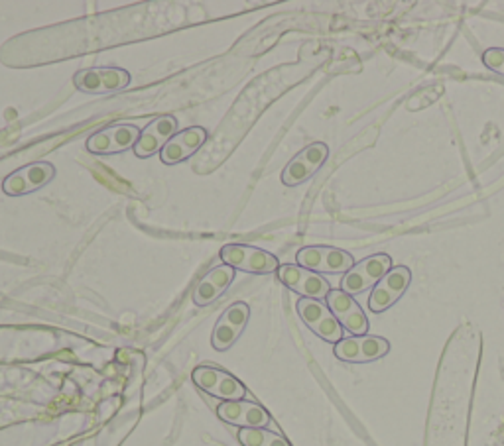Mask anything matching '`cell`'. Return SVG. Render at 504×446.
Returning a JSON list of instances; mask_svg holds the SVG:
<instances>
[{
  "mask_svg": "<svg viewBox=\"0 0 504 446\" xmlns=\"http://www.w3.org/2000/svg\"><path fill=\"white\" fill-rule=\"evenodd\" d=\"M221 262L231 266L234 272H246V274H256V275H269L276 274L280 267V260L270 252L262 250L259 246L251 244H227L221 248Z\"/></svg>",
  "mask_w": 504,
  "mask_h": 446,
  "instance_id": "1",
  "label": "cell"
},
{
  "mask_svg": "<svg viewBox=\"0 0 504 446\" xmlns=\"http://www.w3.org/2000/svg\"><path fill=\"white\" fill-rule=\"evenodd\" d=\"M393 258L388 254H373L365 258L363 262H357L341 279V292L349 295L365 293L373 289L390 269H393Z\"/></svg>",
  "mask_w": 504,
  "mask_h": 446,
  "instance_id": "2",
  "label": "cell"
},
{
  "mask_svg": "<svg viewBox=\"0 0 504 446\" xmlns=\"http://www.w3.org/2000/svg\"><path fill=\"white\" fill-rule=\"evenodd\" d=\"M296 309H297V315H300V319L307 325V328L322 340L329 342V345H337L339 340L345 338L343 327L339 325V320L332 313V309L327 307L325 301L300 297Z\"/></svg>",
  "mask_w": 504,
  "mask_h": 446,
  "instance_id": "3",
  "label": "cell"
},
{
  "mask_svg": "<svg viewBox=\"0 0 504 446\" xmlns=\"http://www.w3.org/2000/svg\"><path fill=\"white\" fill-rule=\"evenodd\" d=\"M296 262L297 266H302L310 272L315 274H347L357 262L355 258L345 252L339 250V248H332V246H305L302 248L300 252L296 254Z\"/></svg>",
  "mask_w": 504,
  "mask_h": 446,
  "instance_id": "4",
  "label": "cell"
},
{
  "mask_svg": "<svg viewBox=\"0 0 504 446\" xmlns=\"http://www.w3.org/2000/svg\"><path fill=\"white\" fill-rule=\"evenodd\" d=\"M130 81V74L122 67H91L77 71L74 85L87 95H111V92L127 89Z\"/></svg>",
  "mask_w": 504,
  "mask_h": 446,
  "instance_id": "5",
  "label": "cell"
},
{
  "mask_svg": "<svg viewBox=\"0 0 504 446\" xmlns=\"http://www.w3.org/2000/svg\"><path fill=\"white\" fill-rule=\"evenodd\" d=\"M191 380L201 391L217 398L221 401H239L246 398V388L231 376L229 372L219 370L215 366H199L191 373Z\"/></svg>",
  "mask_w": 504,
  "mask_h": 446,
  "instance_id": "6",
  "label": "cell"
},
{
  "mask_svg": "<svg viewBox=\"0 0 504 446\" xmlns=\"http://www.w3.org/2000/svg\"><path fill=\"white\" fill-rule=\"evenodd\" d=\"M140 128L135 124H111L93 134L87 140V152L95 155H115L128 150H135L140 138Z\"/></svg>",
  "mask_w": 504,
  "mask_h": 446,
  "instance_id": "7",
  "label": "cell"
},
{
  "mask_svg": "<svg viewBox=\"0 0 504 446\" xmlns=\"http://www.w3.org/2000/svg\"><path fill=\"white\" fill-rule=\"evenodd\" d=\"M276 275L287 289H290V292L297 293L304 299L325 301L329 292H332V285H329L323 275L310 272V269H305L297 264H282L278 267Z\"/></svg>",
  "mask_w": 504,
  "mask_h": 446,
  "instance_id": "8",
  "label": "cell"
},
{
  "mask_svg": "<svg viewBox=\"0 0 504 446\" xmlns=\"http://www.w3.org/2000/svg\"><path fill=\"white\" fill-rule=\"evenodd\" d=\"M333 352L339 360L349 362V364H368V362H376L388 354L390 342L373 335L345 337L337 342Z\"/></svg>",
  "mask_w": 504,
  "mask_h": 446,
  "instance_id": "9",
  "label": "cell"
},
{
  "mask_svg": "<svg viewBox=\"0 0 504 446\" xmlns=\"http://www.w3.org/2000/svg\"><path fill=\"white\" fill-rule=\"evenodd\" d=\"M412 284V272L406 266H394L390 272L373 287L368 297V309L373 313H385L394 303H398Z\"/></svg>",
  "mask_w": 504,
  "mask_h": 446,
  "instance_id": "10",
  "label": "cell"
},
{
  "mask_svg": "<svg viewBox=\"0 0 504 446\" xmlns=\"http://www.w3.org/2000/svg\"><path fill=\"white\" fill-rule=\"evenodd\" d=\"M329 158V148L323 142H314L305 146L300 153H296L282 171V183L286 187H296L305 183L323 168Z\"/></svg>",
  "mask_w": 504,
  "mask_h": 446,
  "instance_id": "11",
  "label": "cell"
},
{
  "mask_svg": "<svg viewBox=\"0 0 504 446\" xmlns=\"http://www.w3.org/2000/svg\"><path fill=\"white\" fill-rule=\"evenodd\" d=\"M56 178V168L48 162H34L10 173L3 181V191L8 197H22L42 189Z\"/></svg>",
  "mask_w": 504,
  "mask_h": 446,
  "instance_id": "12",
  "label": "cell"
},
{
  "mask_svg": "<svg viewBox=\"0 0 504 446\" xmlns=\"http://www.w3.org/2000/svg\"><path fill=\"white\" fill-rule=\"evenodd\" d=\"M325 303L329 309H332V313L339 320V325H341L349 335L351 337L368 335V319L353 295L341 292V289H332L325 299Z\"/></svg>",
  "mask_w": 504,
  "mask_h": 446,
  "instance_id": "13",
  "label": "cell"
},
{
  "mask_svg": "<svg viewBox=\"0 0 504 446\" xmlns=\"http://www.w3.org/2000/svg\"><path fill=\"white\" fill-rule=\"evenodd\" d=\"M251 319V307L246 303H233L225 313L219 317L217 325L213 328L211 335V345L215 350L225 352L229 350L236 340L241 338L244 333L246 325H249Z\"/></svg>",
  "mask_w": 504,
  "mask_h": 446,
  "instance_id": "14",
  "label": "cell"
},
{
  "mask_svg": "<svg viewBox=\"0 0 504 446\" xmlns=\"http://www.w3.org/2000/svg\"><path fill=\"white\" fill-rule=\"evenodd\" d=\"M219 419L234 424L239 429H266L270 424V415L254 401H221L217 407Z\"/></svg>",
  "mask_w": 504,
  "mask_h": 446,
  "instance_id": "15",
  "label": "cell"
},
{
  "mask_svg": "<svg viewBox=\"0 0 504 446\" xmlns=\"http://www.w3.org/2000/svg\"><path fill=\"white\" fill-rule=\"evenodd\" d=\"M178 130V118L172 114H164V117L154 118L146 128L140 132V138L135 146L137 158L148 160L154 153H160L162 148L176 136Z\"/></svg>",
  "mask_w": 504,
  "mask_h": 446,
  "instance_id": "16",
  "label": "cell"
},
{
  "mask_svg": "<svg viewBox=\"0 0 504 446\" xmlns=\"http://www.w3.org/2000/svg\"><path fill=\"white\" fill-rule=\"evenodd\" d=\"M209 134L203 127H190L180 130L166 146L160 152V160L166 165H176L185 160H190L191 155L198 152L205 142H208Z\"/></svg>",
  "mask_w": 504,
  "mask_h": 446,
  "instance_id": "17",
  "label": "cell"
},
{
  "mask_svg": "<svg viewBox=\"0 0 504 446\" xmlns=\"http://www.w3.org/2000/svg\"><path fill=\"white\" fill-rule=\"evenodd\" d=\"M234 274H236L234 269L227 264H221L217 267L209 269V272L201 277L198 287H195L193 303L198 307H208L213 303V301H217L233 284Z\"/></svg>",
  "mask_w": 504,
  "mask_h": 446,
  "instance_id": "18",
  "label": "cell"
},
{
  "mask_svg": "<svg viewBox=\"0 0 504 446\" xmlns=\"http://www.w3.org/2000/svg\"><path fill=\"white\" fill-rule=\"evenodd\" d=\"M239 442L243 446H290L282 434L269 429H241Z\"/></svg>",
  "mask_w": 504,
  "mask_h": 446,
  "instance_id": "19",
  "label": "cell"
},
{
  "mask_svg": "<svg viewBox=\"0 0 504 446\" xmlns=\"http://www.w3.org/2000/svg\"><path fill=\"white\" fill-rule=\"evenodd\" d=\"M482 64L504 77V48H489L485 54H482Z\"/></svg>",
  "mask_w": 504,
  "mask_h": 446,
  "instance_id": "20",
  "label": "cell"
}]
</instances>
